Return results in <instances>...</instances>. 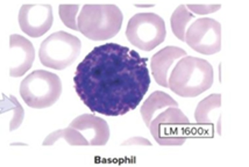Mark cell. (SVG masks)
I'll use <instances>...</instances> for the list:
<instances>
[{"label":"cell","mask_w":249,"mask_h":167,"mask_svg":"<svg viewBox=\"0 0 249 167\" xmlns=\"http://www.w3.org/2000/svg\"><path fill=\"white\" fill-rule=\"evenodd\" d=\"M73 84L91 111L124 115L140 105L149 89L147 58L117 43L96 46L77 66Z\"/></svg>","instance_id":"cell-1"},{"label":"cell","mask_w":249,"mask_h":167,"mask_svg":"<svg viewBox=\"0 0 249 167\" xmlns=\"http://www.w3.org/2000/svg\"><path fill=\"white\" fill-rule=\"evenodd\" d=\"M168 84L175 94L195 98L212 87L213 67L203 58L185 56L174 67Z\"/></svg>","instance_id":"cell-2"},{"label":"cell","mask_w":249,"mask_h":167,"mask_svg":"<svg viewBox=\"0 0 249 167\" xmlns=\"http://www.w3.org/2000/svg\"><path fill=\"white\" fill-rule=\"evenodd\" d=\"M123 20V12L115 5H84L77 26L87 39L106 41L119 33Z\"/></svg>","instance_id":"cell-3"},{"label":"cell","mask_w":249,"mask_h":167,"mask_svg":"<svg viewBox=\"0 0 249 167\" xmlns=\"http://www.w3.org/2000/svg\"><path fill=\"white\" fill-rule=\"evenodd\" d=\"M62 94V81L55 73L46 70L32 72L20 84V95L28 107L48 108L57 102Z\"/></svg>","instance_id":"cell-4"},{"label":"cell","mask_w":249,"mask_h":167,"mask_svg":"<svg viewBox=\"0 0 249 167\" xmlns=\"http://www.w3.org/2000/svg\"><path fill=\"white\" fill-rule=\"evenodd\" d=\"M82 51V42L75 35L56 31L41 43L38 57L41 64L54 70L72 65Z\"/></svg>","instance_id":"cell-5"},{"label":"cell","mask_w":249,"mask_h":167,"mask_svg":"<svg viewBox=\"0 0 249 167\" xmlns=\"http://www.w3.org/2000/svg\"><path fill=\"white\" fill-rule=\"evenodd\" d=\"M126 36L130 45L143 51H152L164 42L165 22L155 13H138L129 19Z\"/></svg>","instance_id":"cell-6"},{"label":"cell","mask_w":249,"mask_h":167,"mask_svg":"<svg viewBox=\"0 0 249 167\" xmlns=\"http://www.w3.org/2000/svg\"><path fill=\"white\" fill-rule=\"evenodd\" d=\"M190 121L178 107H169L150 123V134L162 146H179L190 136Z\"/></svg>","instance_id":"cell-7"},{"label":"cell","mask_w":249,"mask_h":167,"mask_svg":"<svg viewBox=\"0 0 249 167\" xmlns=\"http://www.w3.org/2000/svg\"><path fill=\"white\" fill-rule=\"evenodd\" d=\"M185 42L199 54H218L221 50V25L210 17L197 19L186 29Z\"/></svg>","instance_id":"cell-8"},{"label":"cell","mask_w":249,"mask_h":167,"mask_svg":"<svg viewBox=\"0 0 249 167\" xmlns=\"http://www.w3.org/2000/svg\"><path fill=\"white\" fill-rule=\"evenodd\" d=\"M19 25L21 30L28 36L41 37L52 28L54 23L53 7L49 4L22 5L19 11Z\"/></svg>","instance_id":"cell-9"},{"label":"cell","mask_w":249,"mask_h":167,"mask_svg":"<svg viewBox=\"0 0 249 167\" xmlns=\"http://www.w3.org/2000/svg\"><path fill=\"white\" fill-rule=\"evenodd\" d=\"M10 76L13 78L22 77L31 70L35 60V49L32 42L21 35L10 36V54H8Z\"/></svg>","instance_id":"cell-10"},{"label":"cell","mask_w":249,"mask_h":167,"mask_svg":"<svg viewBox=\"0 0 249 167\" xmlns=\"http://www.w3.org/2000/svg\"><path fill=\"white\" fill-rule=\"evenodd\" d=\"M69 127L81 133L91 146H104L109 139L108 123L93 114H83L76 117Z\"/></svg>","instance_id":"cell-11"},{"label":"cell","mask_w":249,"mask_h":167,"mask_svg":"<svg viewBox=\"0 0 249 167\" xmlns=\"http://www.w3.org/2000/svg\"><path fill=\"white\" fill-rule=\"evenodd\" d=\"M221 108V94H211L203 99L195 110V120L203 136L213 137L215 133L221 135V121H217V117L212 114L218 113Z\"/></svg>","instance_id":"cell-12"},{"label":"cell","mask_w":249,"mask_h":167,"mask_svg":"<svg viewBox=\"0 0 249 167\" xmlns=\"http://www.w3.org/2000/svg\"><path fill=\"white\" fill-rule=\"evenodd\" d=\"M188 56L184 49L169 46L156 52L152 58V72L156 83L162 87H169V70L177 60Z\"/></svg>","instance_id":"cell-13"},{"label":"cell","mask_w":249,"mask_h":167,"mask_svg":"<svg viewBox=\"0 0 249 167\" xmlns=\"http://www.w3.org/2000/svg\"><path fill=\"white\" fill-rule=\"evenodd\" d=\"M169 107H178V102H176V100L171 98L169 94H167V93L162 92V91H155L143 102V105L141 107V116L147 127L150 125V123L153 121L154 114L157 110L164 109V108Z\"/></svg>","instance_id":"cell-14"},{"label":"cell","mask_w":249,"mask_h":167,"mask_svg":"<svg viewBox=\"0 0 249 167\" xmlns=\"http://www.w3.org/2000/svg\"><path fill=\"white\" fill-rule=\"evenodd\" d=\"M65 139V142L68 144L72 146H88L89 142L87 140L83 135L79 133L76 129L68 127L65 129H60V130H56L54 133L49 134L46 137V139L43 140L42 145L43 146H50L54 145L57 140Z\"/></svg>","instance_id":"cell-15"},{"label":"cell","mask_w":249,"mask_h":167,"mask_svg":"<svg viewBox=\"0 0 249 167\" xmlns=\"http://www.w3.org/2000/svg\"><path fill=\"white\" fill-rule=\"evenodd\" d=\"M194 19L195 15L186 8L185 5H179L175 10L173 15H171L170 25L171 29H173V33L177 39L180 41H185L186 28H188L189 22Z\"/></svg>","instance_id":"cell-16"},{"label":"cell","mask_w":249,"mask_h":167,"mask_svg":"<svg viewBox=\"0 0 249 167\" xmlns=\"http://www.w3.org/2000/svg\"><path fill=\"white\" fill-rule=\"evenodd\" d=\"M6 110L13 111V119H12L10 122V131L17 130V129L21 125V123L23 121L25 110H23L20 102L17 100L16 96L2 95L1 113H4Z\"/></svg>","instance_id":"cell-17"},{"label":"cell","mask_w":249,"mask_h":167,"mask_svg":"<svg viewBox=\"0 0 249 167\" xmlns=\"http://www.w3.org/2000/svg\"><path fill=\"white\" fill-rule=\"evenodd\" d=\"M79 6L78 5H67L62 4L58 6V14L62 22L64 23L65 27L72 29V30H78L77 26V13H78Z\"/></svg>","instance_id":"cell-18"},{"label":"cell","mask_w":249,"mask_h":167,"mask_svg":"<svg viewBox=\"0 0 249 167\" xmlns=\"http://www.w3.org/2000/svg\"><path fill=\"white\" fill-rule=\"evenodd\" d=\"M186 8L190 10V12L195 14H199V15H205V14L215 13L221 8V5H188Z\"/></svg>","instance_id":"cell-19"},{"label":"cell","mask_w":249,"mask_h":167,"mask_svg":"<svg viewBox=\"0 0 249 167\" xmlns=\"http://www.w3.org/2000/svg\"><path fill=\"white\" fill-rule=\"evenodd\" d=\"M123 146H130V145H136V146H152V143L149 142L144 137H133V138H129L126 142H124Z\"/></svg>","instance_id":"cell-20"},{"label":"cell","mask_w":249,"mask_h":167,"mask_svg":"<svg viewBox=\"0 0 249 167\" xmlns=\"http://www.w3.org/2000/svg\"><path fill=\"white\" fill-rule=\"evenodd\" d=\"M138 7H152L153 5H136Z\"/></svg>","instance_id":"cell-21"}]
</instances>
